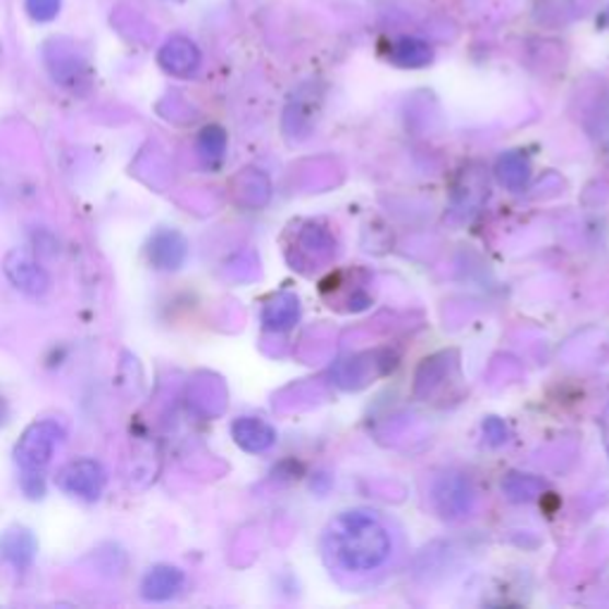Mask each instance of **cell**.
Masks as SVG:
<instances>
[{
  "instance_id": "ffe728a7",
  "label": "cell",
  "mask_w": 609,
  "mask_h": 609,
  "mask_svg": "<svg viewBox=\"0 0 609 609\" xmlns=\"http://www.w3.org/2000/svg\"><path fill=\"white\" fill-rule=\"evenodd\" d=\"M600 433H602V443H605V450L609 457V402L605 405V410L600 414Z\"/></svg>"
},
{
  "instance_id": "5bb4252c",
  "label": "cell",
  "mask_w": 609,
  "mask_h": 609,
  "mask_svg": "<svg viewBox=\"0 0 609 609\" xmlns=\"http://www.w3.org/2000/svg\"><path fill=\"white\" fill-rule=\"evenodd\" d=\"M262 321L267 329L286 331L297 321V301L293 295H279L265 307Z\"/></svg>"
},
{
  "instance_id": "d6986e66",
  "label": "cell",
  "mask_w": 609,
  "mask_h": 609,
  "mask_svg": "<svg viewBox=\"0 0 609 609\" xmlns=\"http://www.w3.org/2000/svg\"><path fill=\"white\" fill-rule=\"evenodd\" d=\"M483 431H485V436H489L491 445H503L507 441V426L500 422L497 417H491V419H485V424H483Z\"/></svg>"
},
{
  "instance_id": "6da1fadb",
  "label": "cell",
  "mask_w": 609,
  "mask_h": 609,
  "mask_svg": "<svg viewBox=\"0 0 609 609\" xmlns=\"http://www.w3.org/2000/svg\"><path fill=\"white\" fill-rule=\"evenodd\" d=\"M329 546L336 562L348 572H374L394 550L386 526L370 512L338 514L329 531Z\"/></svg>"
},
{
  "instance_id": "5b68a950",
  "label": "cell",
  "mask_w": 609,
  "mask_h": 609,
  "mask_svg": "<svg viewBox=\"0 0 609 609\" xmlns=\"http://www.w3.org/2000/svg\"><path fill=\"white\" fill-rule=\"evenodd\" d=\"M3 272L12 286L30 297H44L50 291V277L44 265L24 250H10L5 255Z\"/></svg>"
},
{
  "instance_id": "277c9868",
  "label": "cell",
  "mask_w": 609,
  "mask_h": 609,
  "mask_svg": "<svg viewBox=\"0 0 609 609\" xmlns=\"http://www.w3.org/2000/svg\"><path fill=\"white\" fill-rule=\"evenodd\" d=\"M44 60L50 77L58 81L60 86L70 91H81L91 84V67L79 56L74 46L65 44V40H52L44 48Z\"/></svg>"
},
{
  "instance_id": "30bf717a",
  "label": "cell",
  "mask_w": 609,
  "mask_h": 609,
  "mask_svg": "<svg viewBox=\"0 0 609 609\" xmlns=\"http://www.w3.org/2000/svg\"><path fill=\"white\" fill-rule=\"evenodd\" d=\"M232 436L246 453H265L277 443V431L257 417H241L232 424Z\"/></svg>"
},
{
  "instance_id": "8fae6325",
  "label": "cell",
  "mask_w": 609,
  "mask_h": 609,
  "mask_svg": "<svg viewBox=\"0 0 609 609\" xmlns=\"http://www.w3.org/2000/svg\"><path fill=\"white\" fill-rule=\"evenodd\" d=\"M36 552H38V543L30 529H12L5 531L3 538H0V558L20 572L30 570L36 560Z\"/></svg>"
},
{
  "instance_id": "44dd1931",
  "label": "cell",
  "mask_w": 609,
  "mask_h": 609,
  "mask_svg": "<svg viewBox=\"0 0 609 609\" xmlns=\"http://www.w3.org/2000/svg\"><path fill=\"white\" fill-rule=\"evenodd\" d=\"M607 20H609V15H607Z\"/></svg>"
},
{
  "instance_id": "ac0fdd59",
  "label": "cell",
  "mask_w": 609,
  "mask_h": 609,
  "mask_svg": "<svg viewBox=\"0 0 609 609\" xmlns=\"http://www.w3.org/2000/svg\"><path fill=\"white\" fill-rule=\"evenodd\" d=\"M24 8L34 22H52L60 15L62 0H24Z\"/></svg>"
},
{
  "instance_id": "9a60e30c",
  "label": "cell",
  "mask_w": 609,
  "mask_h": 609,
  "mask_svg": "<svg viewBox=\"0 0 609 609\" xmlns=\"http://www.w3.org/2000/svg\"><path fill=\"white\" fill-rule=\"evenodd\" d=\"M321 105V93L317 86H303L301 91L295 93L291 105H289V113H286V121L295 119V129L305 125L307 121H313L317 110Z\"/></svg>"
},
{
  "instance_id": "ba28073f",
  "label": "cell",
  "mask_w": 609,
  "mask_h": 609,
  "mask_svg": "<svg viewBox=\"0 0 609 609\" xmlns=\"http://www.w3.org/2000/svg\"><path fill=\"white\" fill-rule=\"evenodd\" d=\"M188 257V241L177 229H160L148 243V260L160 272H177Z\"/></svg>"
},
{
  "instance_id": "9c48e42d",
  "label": "cell",
  "mask_w": 609,
  "mask_h": 609,
  "mask_svg": "<svg viewBox=\"0 0 609 609\" xmlns=\"http://www.w3.org/2000/svg\"><path fill=\"white\" fill-rule=\"evenodd\" d=\"M184 588V572L177 566L157 564L141 581V595L148 602H165Z\"/></svg>"
},
{
  "instance_id": "2e32d148",
  "label": "cell",
  "mask_w": 609,
  "mask_h": 609,
  "mask_svg": "<svg viewBox=\"0 0 609 609\" xmlns=\"http://www.w3.org/2000/svg\"><path fill=\"white\" fill-rule=\"evenodd\" d=\"M198 153L206 165H220L226 153V131L220 125H210L202 129L198 137Z\"/></svg>"
},
{
  "instance_id": "3957f363",
  "label": "cell",
  "mask_w": 609,
  "mask_h": 609,
  "mask_svg": "<svg viewBox=\"0 0 609 609\" xmlns=\"http://www.w3.org/2000/svg\"><path fill=\"white\" fill-rule=\"evenodd\" d=\"M56 483L62 493L93 503V500H98L105 491L107 473H105L103 465L96 462V459L81 457V459H74V462H70V465H65L58 471Z\"/></svg>"
},
{
  "instance_id": "7a4b0ae2",
  "label": "cell",
  "mask_w": 609,
  "mask_h": 609,
  "mask_svg": "<svg viewBox=\"0 0 609 609\" xmlns=\"http://www.w3.org/2000/svg\"><path fill=\"white\" fill-rule=\"evenodd\" d=\"M65 441V429L56 419H40L22 433L15 448V459L24 473H44L52 455Z\"/></svg>"
},
{
  "instance_id": "4fadbf2b",
  "label": "cell",
  "mask_w": 609,
  "mask_h": 609,
  "mask_svg": "<svg viewBox=\"0 0 609 609\" xmlns=\"http://www.w3.org/2000/svg\"><path fill=\"white\" fill-rule=\"evenodd\" d=\"M495 174L500 184L510 188V191H522L526 181L531 179V162L522 151H510L497 160Z\"/></svg>"
},
{
  "instance_id": "8992f818",
  "label": "cell",
  "mask_w": 609,
  "mask_h": 609,
  "mask_svg": "<svg viewBox=\"0 0 609 609\" xmlns=\"http://www.w3.org/2000/svg\"><path fill=\"white\" fill-rule=\"evenodd\" d=\"M433 505L441 512L445 519H459L469 514L473 505V491L471 483L462 477V473H445L436 483H433Z\"/></svg>"
},
{
  "instance_id": "7c38bea8",
  "label": "cell",
  "mask_w": 609,
  "mask_h": 609,
  "mask_svg": "<svg viewBox=\"0 0 609 609\" xmlns=\"http://www.w3.org/2000/svg\"><path fill=\"white\" fill-rule=\"evenodd\" d=\"M388 60L402 67V70H422L433 60V48L422 38L402 36L394 46H390Z\"/></svg>"
},
{
  "instance_id": "e0dca14e",
  "label": "cell",
  "mask_w": 609,
  "mask_h": 609,
  "mask_svg": "<svg viewBox=\"0 0 609 609\" xmlns=\"http://www.w3.org/2000/svg\"><path fill=\"white\" fill-rule=\"evenodd\" d=\"M503 489L507 491L510 500L514 503H522V500H529L538 495V491L543 489V483L536 481L534 477H522V473H512V477L503 483Z\"/></svg>"
},
{
  "instance_id": "52a82bcc",
  "label": "cell",
  "mask_w": 609,
  "mask_h": 609,
  "mask_svg": "<svg viewBox=\"0 0 609 609\" xmlns=\"http://www.w3.org/2000/svg\"><path fill=\"white\" fill-rule=\"evenodd\" d=\"M200 48L186 36H172L157 52V65L177 79H191L200 70Z\"/></svg>"
}]
</instances>
